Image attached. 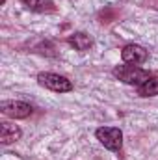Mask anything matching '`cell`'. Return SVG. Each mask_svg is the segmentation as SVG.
<instances>
[{
	"instance_id": "6da1fadb",
	"label": "cell",
	"mask_w": 158,
	"mask_h": 160,
	"mask_svg": "<svg viewBox=\"0 0 158 160\" xmlns=\"http://www.w3.org/2000/svg\"><path fill=\"white\" fill-rule=\"evenodd\" d=\"M114 77L119 78L121 82H125V84L138 86V88L151 78L149 71H145V69H141L138 65H117L114 69Z\"/></svg>"
},
{
	"instance_id": "7a4b0ae2",
	"label": "cell",
	"mask_w": 158,
	"mask_h": 160,
	"mask_svg": "<svg viewBox=\"0 0 158 160\" xmlns=\"http://www.w3.org/2000/svg\"><path fill=\"white\" fill-rule=\"evenodd\" d=\"M37 82H39V86L50 89V91H56V93H67L73 89L71 80H67L62 75H56V73H39Z\"/></svg>"
},
{
	"instance_id": "3957f363",
	"label": "cell",
	"mask_w": 158,
	"mask_h": 160,
	"mask_svg": "<svg viewBox=\"0 0 158 160\" xmlns=\"http://www.w3.org/2000/svg\"><path fill=\"white\" fill-rule=\"evenodd\" d=\"M97 140L110 151H119L123 147V132L117 127H101V128H97Z\"/></svg>"
},
{
	"instance_id": "277c9868",
	"label": "cell",
	"mask_w": 158,
	"mask_h": 160,
	"mask_svg": "<svg viewBox=\"0 0 158 160\" xmlns=\"http://www.w3.org/2000/svg\"><path fill=\"white\" fill-rule=\"evenodd\" d=\"M32 110L34 108L22 101H2L0 102V112L7 118H13V119H24L32 114Z\"/></svg>"
},
{
	"instance_id": "5b68a950",
	"label": "cell",
	"mask_w": 158,
	"mask_h": 160,
	"mask_svg": "<svg viewBox=\"0 0 158 160\" xmlns=\"http://www.w3.org/2000/svg\"><path fill=\"white\" fill-rule=\"evenodd\" d=\"M121 58L125 63H130V65H138V63H143L147 62L149 54L143 47L140 45H126L123 50H121Z\"/></svg>"
},
{
	"instance_id": "8992f818",
	"label": "cell",
	"mask_w": 158,
	"mask_h": 160,
	"mask_svg": "<svg viewBox=\"0 0 158 160\" xmlns=\"http://www.w3.org/2000/svg\"><path fill=\"white\" fill-rule=\"evenodd\" d=\"M21 128L17 127V125H13V123H9V121H2L0 123V142L4 143V145H7V143H13V142H17L19 138H21Z\"/></svg>"
},
{
	"instance_id": "52a82bcc",
	"label": "cell",
	"mask_w": 158,
	"mask_h": 160,
	"mask_svg": "<svg viewBox=\"0 0 158 160\" xmlns=\"http://www.w3.org/2000/svg\"><path fill=\"white\" fill-rule=\"evenodd\" d=\"M69 45L75 47V48L80 50V52H84V50H87V48L93 45V41H91V38H89L87 34H84V32H77V34H73V36L69 38Z\"/></svg>"
},
{
	"instance_id": "ba28073f",
	"label": "cell",
	"mask_w": 158,
	"mask_h": 160,
	"mask_svg": "<svg viewBox=\"0 0 158 160\" xmlns=\"http://www.w3.org/2000/svg\"><path fill=\"white\" fill-rule=\"evenodd\" d=\"M28 9L37 11V13H45V11H52L54 9V2L52 0H21Z\"/></svg>"
},
{
	"instance_id": "9c48e42d",
	"label": "cell",
	"mask_w": 158,
	"mask_h": 160,
	"mask_svg": "<svg viewBox=\"0 0 158 160\" xmlns=\"http://www.w3.org/2000/svg\"><path fill=\"white\" fill-rule=\"evenodd\" d=\"M138 93L141 97H153V95H158V78H151L147 80L145 84H141L138 88Z\"/></svg>"
},
{
	"instance_id": "30bf717a",
	"label": "cell",
	"mask_w": 158,
	"mask_h": 160,
	"mask_svg": "<svg viewBox=\"0 0 158 160\" xmlns=\"http://www.w3.org/2000/svg\"><path fill=\"white\" fill-rule=\"evenodd\" d=\"M4 2H6V0H0V4H4Z\"/></svg>"
}]
</instances>
